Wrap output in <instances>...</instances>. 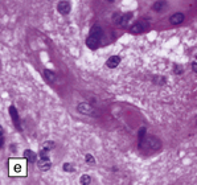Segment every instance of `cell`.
<instances>
[{
  "mask_svg": "<svg viewBox=\"0 0 197 185\" xmlns=\"http://www.w3.org/2000/svg\"><path fill=\"white\" fill-rule=\"evenodd\" d=\"M27 159H9V175L11 176H27Z\"/></svg>",
  "mask_w": 197,
  "mask_h": 185,
  "instance_id": "1",
  "label": "cell"
},
{
  "mask_svg": "<svg viewBox=\"0 0 197 185\" xmlns=\"http://www.w3.org/2000/svg\"><path fill=\"white\" fill-rule=\"evenodd\" d=\"M139 147H140V148H147V149L157 151V149H160L161 143H160V140H159L157 138H155L152 135H146L139 142Z\"/></svg>",
  "mask_w": 197,
  "mask_h": 185,
  "instance_id": "2",
  "label": "cell"
},
{
  "mask_svg": "<svg viewBox=\"0 0 197 185\" xmlns=\"http://www.w3.org/2000/svg\"><path fill=\"white\" fill-rule=\"evenodd\" d=\"M54 142H45L43 145H41L40 149V157L43 159H49V151H52L54 148Z\"/></svg>",
  "mask_w": 197,
  "mask_h": 185,
  "instance_id": "3",
  "label": "cell"
},
{
  "mask_svg": "<svg viewBox=\"0 0 197 185\" xmlns=\"http://www.w3.org/2000/svg\"><path fill=\"white\" fill-rule=\"evenodd\" d=\"M70 9H72V7H70V3L66 2V0H61L60 3L57 4V11L60 12L61 15H68Z\"/></svg>",
  "mask_w": 197,
  "mask_h": 185,
  "instance_id": "4",
  "label": "cell"
},
{
  "mask_svg": "<svg viewBox=\"0 0 197 185\" xmlns=\"http://www.w3.org/2000/svg\"><path fill=\"white\" fill-rule=\"evenodd\" d=\"M77 110L79 114H85V115H91L93 114V106H90L89 103H85V102H82V103H79L78 106H77Z\"/></svg>",
  "mask_w": 197,
  "mask_h": 185,
  "instance_id": "5",
  "label": "cell"
},
{
  "mask_svg": "<svg viewBox=\"0 0 197 185\" xmlns=\"http://www.w3.org/2000/svg\"><path fill=\"white\" fill-rule=\"evenodd\" d=\"M148 24L147 23H143V21H138L136 24H134L131 27V32L132 33H143L146 29H147Z\"/></svg>",
  "mask_w": 197,
  "mask_h": 185,
  "instance_id": "6",
  "label": "cell"
},
{
  "mask_svg": "<svg viewBox=\"0 0 197 185\" xmlns=\"http://www.w3.org/2000/svg\"><path fill=\"white\" fill-rule=\"evenodd\" d=\"M167 7H168V3H167V0H157L156 3L152 6V9L155 12H163L167 9Z\"/></svg>",
  "mask_w": 197,
  "mask_h": 185,
  "instance_id": "7",
  "label": "cell"
},
{
  "mask_svg": "<svg viewBox=\"0 0 197 185\" xmlns=\"http://www.w3.org/2000/svg\"><path fill=\"white\" fill-rule=\"evenodd\" d=\"M37 167H39V169L41 171H49L50 169V167H52V163H50L49 159H43L41 157L39 161H37Z\"/></svg>",
  "mask_w": 197,
  "mask_h": 185,
  "instance_id": "8",
  "label": "cell"
},
{
  "mask_svg": "<svg viewBox=\"0 0 197 185\" xmlns=\"http://www.w3.org/2000/svg\"><path fill=\"white\" fill-rule=\"evenodd\" d=\"M90 36L91 37H95V39L100 40V37L103 36V29L99 27V25H94L93 28L90 29Z\"/></svg>",
  "mask_w": 197,
  "mask_h": 185,
  "instance_id": "9",
  "label": "cell"
},
{
  "mask_svg": "<svg viewBox=\"0 0 197 185\" xmlns=\"http://www.w3.org/2000/svg\"><path fill=\"white\" fill-rule=\"evenodd\" d=\"M120 64V58L118 57V56H111L108 60L106 61V66L107 68H110V69H114V68H116Z\"/></svg>",
  "mask_w": 197,
  "mask_h": 185,
  "instance_id": "10",
  "label": "cell"
},
{
  "mask_svg": "<svg viewBox=\"0 0 197 185\" xmlns=\"http://www.w3.org/2000/svg\"><path fill=\"white\" fill-rule=\"evenodd\" d=\"M169 21H171V24H173V25L181 24V23L184 21V15L180 13V12H176V13H173V15L169 17Z\"/></svg>",
  "mask_w": 197,
  "mask_h": 185,
  "instance_id": "11",
  "label": "cell"
},
{
  "mask_svg": "<svg viewBox=\"0 0 197 185\" xmlns=\"http://www.w3.org/2000/svg\"><path fill=\"white\" fill-rule=\"evenodd\" d=\"M9 114L12 116V120H13L15 126L20 130V122H19V114H17V110H16L15 106H9Z\"/></svg>",
  "mask_w": 197,
  "mask_h": 185,
  "instance_id": "12",
  "label": "cell"
},
{
  "mask_svg": "<svg viewBox=\"0 0 197 185\" xmlns=\"http://www.w3.org/2000/svg\"><path fill=\"white\" fill-rule=\"evenodd\" d=\"M86 45L89 46L90 49H97L98 46H99V40L98 39H95V37H91V36H89L87 37V40H86Z\"/></svg>",
  "mask_w": 197,
  "mask_h": 185,
  "instance_id": "13",
  "label": "cell"
},
{
  "mask_svg": "<svg viewBox=\"0 0 197 185\" xmlns=\"http://www.w3.org/2000/svg\"><path fill=\"white\" fill-rule=\"evenodd\" d=\"M24 157L27 159L29 163H35L36 159H37V155L33 152V151H31V149H25L24 151Z\"/></svg>",
  "mask_w": 197,
  "mask_h": 185,
  "instance_id": "14",
  "label": "cell"
},
{
  "mask_svg": "<svg viewBox=\"0 0 197 185\" xmlns=\"http://www.w3.org/2000/svg\"><path fill=\"white\" fill-rule=\"evenodd\" d=\"M44 77H45V79H47L48 82H54V79H56V74L53 73L52 70H48V69H45L44 70Z\"/></svg>",
  "mask_w": 197,
  "mask_h": 185,
  "instance_id": "15",
  "label": "cell"
},
{
  "mask_svg": "<svg viewBox=\"0 0 197 185\" xmlns=\"http://www.w3.org/2000/svg\"><path fill=\"white\" fill-rule=\"evenodd\" d=\"M90 183H91V177L89 175H82L81 179H79V184L82 185H89Z\"/></svg>",
  "mask_w": 197,
  "mask_h": 185,
  "instance_id": "16",
  "label": "cell"
},
{
  "mask_svg": "<svg viewBox=\"0 0 197 185\" xmlns=\"http://www.w3.org/2000/svg\"><path fill=\"white\" fill-rule=\"evenodd\" d=\"M132 17V13H126V15H122V19H120V24L122 27H126V24H127V21L130 19Z\"/></svg>",
  "mask_w": 197,
  "mask_h": 185,
  "instance_id": "17",
  "label": "cell"
},
{
  "mask_svg": "<svg viewBox=\"0 0 197 185\" xmlns=\"http://www.w3.org/2000/svg\"><path fill=\"white\" fill-rule=\"evenodd\" d=\"M62 169H64L65 172H74L75 171V168L73 164H70V163H65L64 165H62Z\"/></svg>",
  "mask_w": 197,
  "mask_h": 185,
  "instance_id": "18",
  "label": "cell"
},
{
  "mask_svg": "<svg viewBox=\"0 0 197 185\" xmlns=\"http://www.w3.org/2000/svg\"><path fill=\"white\" fill-rule=\"evenodd\" d=\"M85 159H86V163L87 164H95V159H94V156L93 155H90V153H86V156H85Z\"/></svg>",
  "mask_w": 197,
  "mask_h": 185,
  "instance_id": "19",
  "label": "cell"
},
{
  "mask_svg": "<svg viewBox=\"0 0 197 185\" xmlns=\"http://www.w3.org/2000/svg\"><path fill=\"white\" fill-rule=\"evenodd\" d=\"M183 66H179V65H175V74H181L183 73Z\"/></svg>",
  "mask_w": 197,
  "mask_h": 185,
  "instance_id": "20",
  "label": "cell"
},
{
  "mask_svg": "<svg viewBox=\"0 0 197 185\" xmlns=\"http://www.w3.org/2000/svg\"><path fill=\"white\" fill-rule=\"evenodd\" d=\"M192 69H193L195 73H197V62H193V64H192Z\"/></svg>",
  "mask_w": 197,
  "mask_h": 185,
  "instance_id": "21",
  "label": "cell"
},
{
  "mask_svg": "<svg viewBox=\"0 0 197 185\" xmlns=\"http://www.w3.org/2000/svg\"><path fill=\"white\" fill-rule=\"evenodd\" d=\"M107 2H110V3H111V2H114V0H107Z\"/></svg>",
  "mask_w": 197,
  "mask_h": 185,
  "instance_id": "22",
  "label": "cell"
},
{
  "mask_svg": "<svg viewBox=\"0 0 197 185\" xmlns=\"http://www.w3.org/2000/svg\"><path fill=\"white\" fill-rule=\"evenodd\" d=\"M196 58H197V57H196Z\"/></svg>",
  "mask_w": 197,
  "mask_h": 185,
  "instance_id": "23",
  "label": "cell"
}]
</instances>
